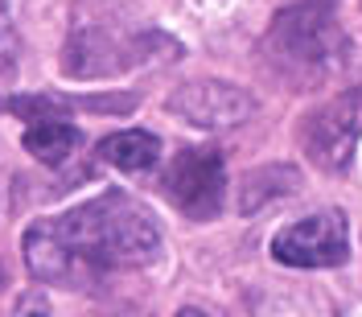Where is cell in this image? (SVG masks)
I'll return each instance as SVG.
<instances>
[{
	"label": "cell",
	"instance_id": "11",
	"mask_svg": "<svg viewBox=\"0 0 362 317\" xmlns=\"http://www.w3.org/2000/svg\"><path fill=\"white\" fill-rule=\"evenodd\" d=\"M17 67V33H13V17H8V0H0V70Z\"/></svg>",
	"mask_w": 362,
	"mask_h": 317
},
{
	"label": "cell",
	"instance_id": "13",
	"mask_svg": "<svg viewBox=\"0 0 362 317\" xmlns=\"http://www.w3.org/2000/svg\"><path fill=\"white\" fill-rule=\"evenodd\" d=\"M177 317H210V313H202V309H181Z\"/></svg>",
	"mask_w": 362,
	"mask_h": 317
},
{
	"label": "cell",
	"instance_id": "10",
	"mask_svg": "<svg viewBox=\"0 0 362 317\" xmlns=\"http://www.w3.org/2000/svg\"><path fill=\"white\" fill-rule=\"evenodd\" d=\"M296 185H300V173H296L293 165H268V169H259V173H251V178L243 181L239 210H255V206H264L268 198L293 194Z\"/></svg>",
	"mask_w": 362,
	"mask_h": 317
},
{
	"label": "cell",
	"instance_id": "8",
	"mask_svg": "<svg viewBox=\"0 0 362 317\" xmlns=\"http://www.w3.org/2000/svg\"><path fill=\"white\" fill-rule=\"evenodd\" d=\"M78 128L70 124V115H33L25 120V149L42 165H66L78 149Z\"/></svg>",
	"mask_w": 362,
	"mask_h": 317
},
{
	"label": "cell",
	"instance_id": "9",
	"mask_svg": "<svg viewBox=\"0 0 362 317\" xmlns=\"http://www.w3.org/2000/svg\"><path fill=\"white\" fill-rule=\"evenodd\" d=\"M99 157L115 165V169H128V173H140V169H153L160 157V140L144 128H124V132H112L107 140H99Z\"/></svg>",
	"mask_w": 362,
	"mask_h": 317
},
{
	"label": "cell",
	"instance_id": "1",
	"mask_svg": "<svg viewBox=\"0 0 362 317\" xmlns=\"http://www.w3.org/2000/svg\"><path fill=\"white\" fill-rule=\"evenodd\" d=\"M157 251L160 226L153 210L124 190H107L25 231V268L42 284H74L103 272L140 268Z\"/></svg>",
	"mask_w": 362,
	"mask_h": 317
},
{
	"label": "cell",
	"instance_id": "12",
	"mask_svg": "<svg viewBox=\"0 0 362 317\" xmlns=\"http://www.w3.org/2000/svg\"><path fill=\"white\" fill-rule=\"evenodd\" d=\"M17 317H49V305H45L42 293H25L21 305H17Z\"/></svg>",
	"mask_w": 362,
	"mask_h": 317
},
{
	"label": "cell",
	"instance_id": "5",
	"mask_svg": "<svg viewBox=\"0 0 362 317\" xmlns=\"http://www.w3.org/2000/svg\"><path fill=\"white\" fill-rule=\"evenodd\" d=\"M272 255L288 268H338L350 255L346 239V214L338 210H321L309 219H296L272 239Z\"/></svg>",
	"mask_w": 362,
	"mask_h": 317
},
{
	"label": "cell",
	"instance_id": "3",
	"mask_svg": "<svg viewBox=\"0 0 362 317\" xmlns=\"http://www.w3.org/2000/svg\"><path fill=\"white\" fill-rule=\"evenodd\" d=\"M341 54H346V38L338 25V0H296L276 13L272 29L264 33L268 67L293 87H309L325 79Z\"/></svg>",
	"mask_w": 362,
	"mask_h": 317
},
{
	"label": "cell",
	"instance_id": "4",
	"mask_svg": "<svg viewBox=\"0 0 362 317\" xmlns=\"http://www.w3.org/2000/svg\"><path fill=\"white\" fill-rule=\"evenodd\" d=\"M165 194L185 219L194 223L214 219L226 194V165L218 149H181L165 173Z\"/></svg>",
	"mask_w": 362,
	"mask_h": 317
},
{
	"label": "cell",
	"instance_id": "2",
	"mask_svg": "<svg viewBox=\"0 0 362 317\" xmlns=\"http://www.w3.org/2000/svg\"><path fill=\"white\" fill-rule=\"evenodd\" d=\"M153 50H177L153 25H136L119 0H74L70 38L62 50V74L107 79L153 58Z\"/></svg>",
	"mask_w": 362,
	"mask_h": 317
},
{
	"label": "cell",
	"instance_id": "6",
	"mask_svg": "<svg viewBox=\"0 0 362 317\" xmlns=\"http://www.w3.org/2000/svg\"><path fill=\"white\" fill-rule=\"evenodd\" d=\"M169 112H177L185 124L206 128V132H218V128H235L255 115V99L235 83L223 79H198V83H185L169 95Z\"/></svg>",
	"mask_w": 362,
	"mask_h": 317
},
{
	"label": "cell",
	"instance_id": "7",
	"mask_svg": "<svg viewBox=\"0 0 362 317\" xmlns=\"http://www.w3.org/2000/svg\"><path fill=\"white\" fill-rule=\"evenodd\" d=\"M354 140H358V95H338V99L321 103L300 128L305 153L313 157V165L329 169V173H341L350 165Z\"/></svg>",
	"mask_w": 362,
	"mask_h": 317
}]
</instances>
